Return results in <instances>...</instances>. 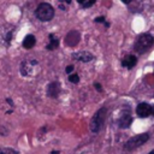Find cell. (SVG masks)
<instances>
[{
  "instance_id": "1",
  "label": "cell",
  "mask_w": 154,
  "mask_h": 154,
  "mask_svg": "<svg viewBox=\"0 0 154 154\" xmlns=\"http://www.w3.org/2000/svg\"><path fill=\"white\" fill-rule=\"evenodd\" d=\"M153 43H154V37H153L150 34H141V35L137 37L134 48H135V51H136L137 53L142 54V53H144L146 51H148V49L153 46Z\"/></svg>"
},
{
  "instance_id": "2",
  "label": "cell",
  "mask_w": 154,
  "mask_h": 154,
  "mask_svg": "<svg viewBox=\"0 0 154 154\" xmlns=\"http://www.w3.org/2000/svg\"><path fill=\"white\" fill-rule=\"evenodd\" d=\"M106 113H107V109L105 107H102L94 114V117L90 120V130H91V132L95 134V132H99L101 130V128L103 126L105 119H106Z\"/></svg>"
},
{
  "instance_id": "3",
  "label": "cell",
  "mask_w": 154,
  "mask_h": 154,
  "mask_svg": "<svg viewBox=\"0 0 154 154\" xmlns=\"http://www.w3.org/2000/svg\"><path fill=\"white\" fill-rule=\"evenodd\" d=\"M53 16H54V10H53V7L49 4L42 2V4H40L37 6V8H36V17L40 20L48 22V20H51L53 18Z\"/></svg>"
},
{
  "instance_id": "4",
  "label": "cell",
  "mask_w": 154,
  "mask_h": 154,
  "mask_svg": "<svg viewBox=\"0 0 154 154\" xmlns=\"http://www.w3.org/2000/svg\"><path fill=\"white\" fill-rule=\"evenodd\" d=\"M149 140V135L146 132V134H140V135H136L131 138H129L125 144H124V148L126 150H134L138 147H141L142 144H144L147 141Z\"/></svg>"
},
{
  "instance_id": "5",
  "label": "cell",
  "mask_w": 154,
  "mask_h": 154,
  "mask_svg": "<svg viewBox=\"0 0 154 154\" xmlns=\"http://www.w3.org/2000/svg\"><path fill=\"white\" fill-rule=\"evenodd\" d=\"M136 113L138 117L141 118H146L148 116L152 114V106L149 103H146V102H141L137 107H136Z\"/></svg>"
},
{
  "instance_id": "6",
  "label": "cell",
  "mask_w": 154,
  "mask_h": 154,
  "mask_svg": "<svg viewBox=\"0 0 154 154\" xmlns=\"http://www.w3.org/2000/svg\"><path fill=\"white\" fill-rule=\"evenodd\" d=\"M78 41H79V32L76 31V30L70 31V32L66 35V37H65V43H66L67 46H71V47L76 46V45L78 43Z\"/></svg>"
},
{
  "instance_id": "7",
  "label": "cell",
  "mask_w": 154,
  "mask_h": 154,
  "mask_svg": "<svg viewBox=\"0 0 154 154\" xmlns=\"http://www.w3.org/2000/svg\"><path fill=\"white\" fill-rule=\"evenodd\" d=\"M37 64L36 60H26L22 64V67H20V72L22 75L24 76H29L32 73V70H34V66Z\"/></svg>"
},
{
  "instance_id": "8",
  "label": "cell",
  "mask_w": 154,
  "mask_h": 154,
  "mask_svg": "<svg viewBox=\"0 0 154 154\" xmlns=\"http://www.w3.org/2000/svg\"><path fill=\"white\" fill-rule=\"evenodd\" d=\"M73 59L76 60H79V61H83V63H88L90 60H93V54H90L89 52H78V53H73L72 54Z\"/></svg>"
},
{
  "instance_id": "9",
  "label": "cell",
  "mask_w": 154,
  "mask_h": 154,
  "mask_svg": "<svg viewBox=\"0 0 154 154\" xmlns=\"http://www.w3.org/2000/svg\"><path fill=\"white\" fill-rule=\"evenodd\" d=\"M132 123V117L129 114V113H125V114H122V117L119 118L118 120V125L122 128V129H125V128H129Z\"/></svg>"
},
{
  "instance_id": "10",
  "label": "cell",
  "mask_w": 154,
  "mask_h": 154,
  "mask_svg": "<svg viewBox=\"0 0 154 154\" xmlns=\"http://www.w3.org/2000/svg\"><path fill=\"white\" fill-rule=\"evenodd\" d=\"M136 63H137V59L135 55H126L122 60V65L126 69H132L136 65Z\"/></svg>"
},
{
  "instance_id": "11",
  "label": "cell",
  "mask_w": 154,
  "mask_h": 154,
  "mask_svg": "<svg viewBox=\"0 0 154 154\" xmlns=\"http://www.w3.org/2000/svg\"><path fill=\"white\" fill-rule=\"evenodd\" d=\"M60 93V85L58 82H53L48 85V89H47V94L51 96V97H57Z\"/></svg>"
},
{
  "instance_id": "12",
  "label": "cell",
  "mask_w": 154,
  "mask_h": 154,
  "mask_svg": "<svg viewBox=\"0 0 154 154\" xmlns=\"http://www.w3.org/2000/svg\"><path fill=\"white\" fill-rule=\"evenodd\" d=\"M35 43H36V38H35L34 35H26L23 40V47L26 48V49L32 48L35 46Z\"/></svg>"
},
{
  "instance_id": "13",
  "label": "cell",
  "mask_w": 154,
  "mask_h": 154,
  "mask_svg": "<svg viewBox=\"0 0 154 154\" xmlns=\"http://www.w3.org/2000/svg\"><path fill=\"white\" fill-rule=\"evenodd\" d=\"M58 46H59V40L53 35V34H51L49 35V43L47 45V49H55V48H58Z\"/></svg>"
},
{
  "instance_id": "14",
  "label": "cell",
  "mask_w": 154,
  "mask_h": 154,
  "mask_svg": "<svg viewBox=\"0 0 154 154\" xmlns=\"http://www.w3.org/2000/svg\"><path fill=\"white\" fill-rule=\"evenodd\" d=\"M69 81H70L71 83H78V82H79V77H78L77 73H73V75H70V76H69Z\"/></svg>"
},
{
  "instance_id": "15",
  "label": "cell",
  "mask_w": 154,
  "mask_h": 154,
  "mask_svg": "<svg viewBox=\"0 0 154 154\" xmlns=\"http://www.w3.org/2000/svg\"><path fill=\"white\" fill-rule=\"evenodd\" d=\"M95 1H96V0H84L83 4H82V7H84V8L90 7V6H93V5L95 4Z\"/></svg>"
},
{
  "instance_id": "16",
  "label": "cell",
  "mask_w": 154,
  "mask_h": 154,
  "mask_svg": "<svg viewBox=\"0 0 154 154\" xmlns=\"http://www.w3.org/2000/svg\"><path fill=\"white\" fill-rule=\"evenodd\" d=\"M2 154H18V153L12 148H5L2 149Z\"/></svg>"
},
{
  "instance_id": "17",
  "label": "cell",
  "mask_w": 154,
  "mask_h": 154,
  "mask_svg": "<svg viewBox=\"0 0 154 154\" xmlns=\"http://www.w3.org/2000/svg\"><path fill=\"white\" fill-rule=\"evenodd\" d=\"M95 22H96V23H103L106 26H108V24L106 23V20H105L103 17H97V18H95Z\"/></svg>"
},
{
  "instance_id": "18",
  "label": "cell",
  "mask_w": 154,
  "mask_h": 154,
  "mask_svg": "<svg viewBox=\"0 0 154 154\" xmlns=\"http://www.w3.org/2000/svg\"><path fill=\"white\" fill-rule=\"evenodd\" d=\"M65 71H66V73H71V72L73 71V66H72V65H69V66L65 69Z\"/></svg>"
},
{
  "instance_id": "19",
  "label": "cell",
  "mask_w": 154,
  "mask_h": 154,
  "mask_svg": "<svg viewBox=\"0 0 154 154\" xmlns=\"http://www.w3.org/2000/svg\"><path fill=\"white\" fill-rule=\"evenodd\" d=\"M94 87H95V89H97L99 91H101V90H102V89H101V85H100L99 83H95V84H94Z\"/></svg>"
},
{
  "instance_id": "20",
  "label": "cell",
  "mask_w": 154,
  "mask_h": 154,
  "mask_svg": "<svg viewBox=\"0 0 154 154\" xmlns=\"http://www.w3.org/2000/svg\"><path fill=\"white\" fill-rule=\"evenodd\" d=\"M124 4H129V2H131V0H122Z\"/></svg>"
},
{
  "instance_id": "21",
  "label": "cell",
  "mask_w": 154,
  "mask_h": 154,
  "mask_svg": "<svg viewBox=\"0 0 154 154\" xmlns=\"http://www.w3.org/2000/svg\"><path fill=\"white\" fill-rule=\"evenodd\" d=\"M51 154H60V153H59V152H57V150H53Z\"/></svg>"
},
{
  "instance_id": "22",
  "label": "cell",
  "mask_w": 154,
  "mask_h": 154,
  "mask_svg": "<svg viewBox=\"0 0 154 154\" xmlns=\"http://www.w3.org/2000/svg\"><path fill=\"white\" fill-rule=\"evenodd\" d=\"M83 1H84V0H77V2H79V4H81V5H82V4H83Z\"/></svg>"
},
{
  "instance_id": "23",
  "label": "cell",
  "mask_w": 154,
  "mask_h": 154,
  "mask_svg": "<svg viewBox=\"0 0 154 154\" xmlns=\"http://www.w3.org/2000/svg\"><path fill=\"white\" fill-rule=\"evenodd\" d=\"M64 1H65L66 4H70V2H71V0H64Z\"/></svg>"
},
{
  "instance_id": "24",
  "label": "cell",
  "mask_w": 154,
  "mask_h": 154,
  "mask_svg": "<svg viewBox=\"0 0 154 154\" xmlns=\"http://www.w3.org/2000/svg\"><path fill=\"white\" fill-rule=\"evenodd\" d=\"M152 114L154 116V107H152Z\"/></svg>"
},
{
  "instance_id": "25",
  "label": "cell",
  "mask_w": 154,
  "mask_h": 154,
  "mask_svg": "<svg viewBox=\"0 0 154 154\" xmlns=\"http://www.w3.org/2000/svg\"><path fill=\"white\" fill-rule=\"evenodd\" d=\"M149 154H154V149H153V150H152V152H150Z\"/></svg>"
},
{
  "instance_id": "26",
  "label": "cell",
  "mask_w": 154,
  "mask_h": 154,
  "mask_svg": "<svg viewBox=\"0 0 154 154\" xmlns=\"http://www.w3.org/2000/svg\"><path fill=\"white\" fill-rule=\"evenodd\" d=\"M0 154H2V148H0Z\"/></svg>"
}]
</instances>
